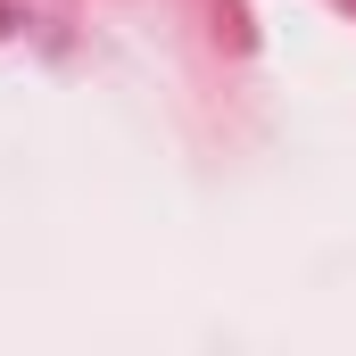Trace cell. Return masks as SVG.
Returning <instances> with one entry per match:
<instances>
[]
</instances>
